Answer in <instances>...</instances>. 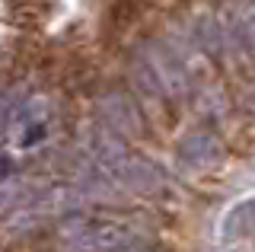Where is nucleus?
I'll return each instance as SVG.
<instances>
[{"instance_id":"1","label":"nucleus","mask_w":255,"mask_h":252,"mask_svg":"<svg viewBox=\"0 0 255 252\" xmlns=\"http://www.w3.org/2000/svg\"><path fill=\"white\" fill-rule=\"evenodd\" d=\"M252 227H255V204L246 201V204H239L233 214H230V220H227V236L252 233Z\"/></svg>"}]
</instances>
